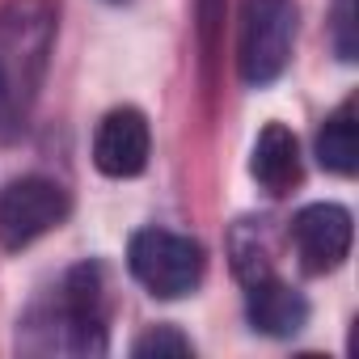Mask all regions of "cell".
<instances>
[{"instance_id":"52a82bcc","label":"cell","mask_w":359,"mask_h":359,"mask_svg":"<svg viewBox=\"0 0 359 359\" xmlns=\"http://www.w3.org/2000/svg\"><path fill=\"white\" fill-rule=\"evenodd\" d=\"M148 148H152L148 118H144L135 106L110 110V114L97 123V131H93V165H97L106 177H135V173H144Z\"/></svg>"},{"instance_id":"5b68a950","label":"cell","mask_w":359,"mask_h":359,"mask_svg":"<svg viewBox=\"0 0 359 359\" xmlns=\"http://www.w3.org/2000/svg\"><path fill=\"white\" fill-rule=\"evenodd\" d=\"M72 212V199L51 177H18L0 195V245L5 250H26L51 229H60Z\"/></svg>"},{"instance_id":"9c48e42d","label":"cell","mask_w":359,"mask_h":359,"mask_svg":"<svg viewBox=\"0 0 359 359\" xmlns=\"http://www.w3.org/2000/svg\"><path fill=\"white\" fill-rule=\"evenodd\" d=\"M250 173L254 182L266 191V195H287L292 187H300V140L292 127L283 123H266L254 140V152H250Z\"/></svg>"},{"instance_id":"277c9868","label":"cell","mask_w":359,"mask_h":359,"mask_svg":"<svg viewBox=\"0 0 359 359\" xmlns=\"http://www.w3.org/2000/svg\"><path fill=\"white\" fill-rule=\"evenodd\" d=\"M296 47V5L292 0H250L241 18V81L262 89L283 76Z\"/></svg>"},{"instance_id":"8fae6325","label":"cell","mask_w":359,"mask_h":359,"mask_svg":"<svg viewBox=\"0 0 359 359\" xmlns=\"http://www.w3.org/2000/svg\"><path fill=\"white\" fill-rule=\"evenodd\" d=\"M195 346H191V338L177 330V325H152V330H144L135 342H131V355L135 359H161V355H191Z\"/></svg>"},{"instance_id":"30bf717a","label":"cell","mask_w":359,"mask_h":359,"mask_svg":"<svg viewBox=\"0 0 359 359\" xmlns=\"http://www.w3.org/2000/svg\"><path fill=\"white\" fill-rule=\"evenodd\" d=\"M317 161L321 169L338 173V177H351L359 169V127H355V97H346L330 118L325 127L317 131Z\"/></svg>"},{"instance_id":"6da1fadb","label":"cell","mask_w":359,"mask_h":359,"mask_svg":"<svg viewBox=\"0 0 359 359\" xmlns=\"http://www.w3.org/2000/svg\"><path fill=\"white\" fill-rule=\"evenodd\" d=\"M55 47V9L47 0H9L0 9V127L18 135L43 89Z\"/></svg>"},{"instance_id":"7c38bea8","label":"cell","mask_w":359,"mask_h":359,"mask_svg":"<svg viewBox=\"0 0 359 359\" xmlns=\"http://www.w3.org/2000/svg\"><path fill=\"white\" fill-rule=\"evenodd\" d=\"M334 51L342 64H355L359 43H355V0H334Z\"/></svg>"},{"instance_id":"8992f818","label":"cell","mask_w":359,"mask_h":359,"mask_svg":"<svg viewBox=\"0 0 359 359\" xmlns=\"http://www.w3.org/2000/svg\"><path fill=\"white\" fill-rule=\"evenodd\" d=\"M355 220L342 203H309L292 216V245L309 275H330L346 262Z\"/></svg>"},{"instance_id":"7a4b0ae2","label":"cell","mask_w":359,"mask_h":359,"mask_svg":"<svg viewBox=\"0 0 359 359\" xmlns=\"http://www.w3.org/2000/svg\"><path fill=\"white\" fill-rule=\"evenodd\" d=\"M18 346L34 355L68 351V355H102L106 351V275L97 262L68 271L51 309H34L22 330Z\"/></svg>"},{"instance_id":"4fadbf2b","label":"cell","mask_w":359,"mask_h":359,"mask_svg":"<svg viewBox=\"0 0 359 359\" xmlns=\"http://www.w3.org/2000/svg\"><path fill=\"white\" fill-rule=\"evenodd\" d=\"M106 5H127V0H106Z\"/></svg>"},{"instance_id":"ba28073f","label":"cell","mask_w":359,"mask_h":359,"mask_svg":"<svg viewBox=\"0 0 359 359\" xmlns=\"http://www.w3.org/2000/svg\"><path fill=\"white\" fill-rule=\"evenodd\" d=\"M245 321L266 334V338H292L309 325V300L304 292H296L292 283L275 279V275H262L254 283H245Z\"/></svg>"},{"instance_id":"3957f363","label":"cell","mask_w":359,"mask_h":359,"mask_svg":"<svg viewBox=\"0 0 359 359\" xmlns=\"http://www.w3.org/2000/svg\"><path fill=\"white\" fill-rule=\"evenodd\" d=\"M203 245L195 237L169 233V229H140L127 241V271L135 275L140 287L156 300H177L191 296L203 283Z\"/></svg>"}]
</instances>
